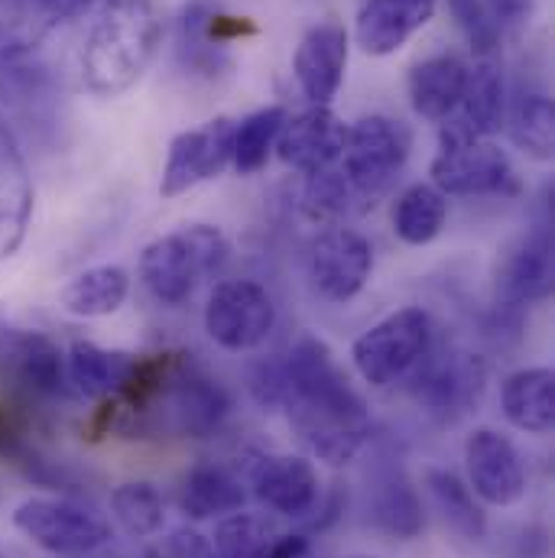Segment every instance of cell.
Here are the masks:
<instances>
[{
	"mask_svg": "<svg viewBox=\"0 0 555 558\" xmlns=\"http://www.w3.org/2000/svg\"><path fill=\"white\" fill-rule=\"evenodd\" d=\"M468 65L458 56L438 52L410 69V105L422 121H448L464 98Z\"/></svg>",
	"mask_w": 555,
	"mask_h": 558,
	"instance_id": "obj_22",
	"label": "cell"
},
{
	"mask_svg": "<svg viewBox=\"0 0 555 558\" xmlns=\"http://www.w3.org/2000/svg\"><path fill=\"white\" fill-rule=\"evenodd\" d=\"M128 295L131 274L118 264H101L69 279L59 292V305L75 318H108L124 308Z\"/></svg>",
	"mask_w": 555,
	"mask_h": 558,
	"instance_id": "obj_26",
	"label": "cell"
},
{
	"mask_svg": "<svg viewBox=\"0 0 555 558\" xmlns=\"http://www.w3.org/2000/svg\"><path fill=\"white\" fill-rule=\"evenodd\" d=\"M510 128V140L517 143V149H523L527 156L550 162L553 159L555 146V118H553V101L543 92H523L507 118Z\"/></svg>",
	"mask_w": 555,
	"mask_h": 558,
	"instance_id": "obj_32",
	"label": "cell"
},
{
	"mask_svg": "<svg viewBox=\"0 0 555 558\" xmlns=\"http://www.w3.org/2000/svg\"><path fill=\"white\" fill-rule=\"evenodd\" d=\"M458 131L474 140L497 137L507 124V88L497 56H478L468 69L461 108L448 118Z\"/></svg>",
	"mask_w": 555,
	"mask_h": 558,
	"instance_id": "obj_21",
	"label": "cell"
},
{
	"mask_svg": "<svg viewBox=\"0 0 555 558\" xmlns=\"http://www.w3.org/2000/svg\"><path fill=\"white\" fill-rule=\"evenodd\" d=\"M23 56H29L26 39H20L13 29H7V26L0 23V69H7L10 62H16V59H23Z\"/></svg>",
	"mask_w": 555,
	"mask_h": 558,
	"instance_id": "obj_39",
	"label": "cell"
},
{
	"mask_svg": "<svg viewBox=\"0 0 555 558\" xmlns=\"http://www.w3.org/2000/svg\"><path fill=\"white\" fill-rule=\"evenodd\" d=\"M111 513L128 536L146 539V536L159 533V526L166 520V504H162V494L156 490V484L124 481L111 490Z\"/></svg>",
	"mask_w": 555,
	"mask_h": 558,
	"instance_id": "obj_33",
	"label": "cell"
},
{
	"mask_svg": "<svg viewBox=\"0 0 555 558\" xmlns=\"http://www.w3.org/2000/svg\"><path fill=\"white\" fill-rule=\"evenodd\" d=\"M153 558H215V549H212V539H205L198 530L182 526L159 543Z\"/></svg>",
	"mask_w": 555,
	"mask_h": 558,
	"instance_id": "obj_35",
	"label": "cell"
},
{
	"mask_svg": "<svg viewBox=\"0 0 555 558\" xmlns=\"http://www.w3.org/2000/svg\"><path fill=\"white\" fill-rule=\"evenodd\" d=\"M137 354L131 351H108L95 341H75L65 357L69 390L88 400H111L124 390L128 377L134 374Z\"/></svg>",
	"mask_w": 555,
	"mask_h": 558,
	"instance_id": "obj_23",
	"label": "cell"
},
{
	"mask_svg": "<svg viewBox=\"0 0 555 558\" xmlns=\"http://www.w3.org/2000/svg\"><path fill=\"white\" fill-rule=\"evenodd\" d=\"M162 43L153 0H101L82 49V82L95 98H121L149 72Z\"/></svg>",
	"mask_w": 555,
	"mask_h": 558,
	"instance_id": "obj_2",
	"label": "cell"
},
{
	"mask_svg": "<svg viewBox=\"0 0 555 558\" xmlns=\"http://www.w3.org/2000/svg\"><path fill=\"white\" fill-rule=\"evenodd\" d=\"M244 484L221 464H195L179 484V507L192 520L228 517L244 507Z\"/></svg>",
	"mask_w": 555,
	"mask_h": 558,
	"instance_id": "obj_27",
	"label": "cell"
},
{
	"mask_svg": "<svg viewBox=\"0 0 555 558\" xmlns=\"http://www.w3.org/2000/svg\"><path fill=\"white\" fill-rule=\"evenodd\" d=\"M309 556V539L302 533H286L274 536L261 558H305Z\"/></svg>",
	"mask_w": 555,
	"mask_h": 558,
	"instance_id": "obj_38",
	"label": "cell"
},
{
	"mask_svg": "<svg viewBox=\"0 0 555 558\" xmlns=\"http://www.w3.org/2000/svg\"><path fill=\"white\" fill-rule=\"evenodd\" d=\"M371 520L397 539H417L425 530L422 500L410 477L403 474V468L397 464L377 468L371 481Z\"/></svg>",
	"mask_w": 555,
	"mask_h": 558,
	"instance_id": "obj_25",
	"label": "cell"
},
{
	"mask_svg": "<svg viewBox=\"0 0 555 558\" xmlns=\"http://www.w3.org/2000/svg\"><path fill=\"white\" fill-rule=\"evenodd\" d=\"M435 10L438 0H364L354 20V39L367 56L387 59L432 23Z\"/></svg>",
	"mask_w": 555,
	"mask_h": 558,
	"instance_id": "obj_20",
	"label": "cell"
},
{
	"mask_svg": "<svg viewBox=\"0 0 555 558\" xmlns=\"http://www.w3.org/2000/svg\"><path fill=\"white\" fill-rule=\"evenodd\" d=\"M286 108L270 105L254 114H248L241 124H234V143H231V166L238 175H254L267 166L274 146H277L279 128L286 121Z\"/></svg>",
	"mask_w": 555,
	"mask_h": 558,
	"instance_id": "obj_31",
	"label": "cell"
},
{
	"mask_svg": "<svg viewBox=\"0 0 555 558\" xmlns=\"http://www.w3.org/2000/svg\"><path fill=\"white\" fill-rule=\"evenodd\" d=\"M448 221V195H442L432 182H417L407 185L390 211L394 234L407 247H425L432 244Z\"/></svg>",
	"mask_w": 555,
	"mask_h": 558,
	"instance_id": "obj_28",
	"label": "cell"
},
{
	"mask_svg": "<svg viewBox=\"0 0 555 558\" xmlns=\"http://www.w3.org/2000/svg\"><path fill=\"white\" fill-rule=\"evenodd\" d=\"M13 530L56 558H88L111 543V523L72 497H29L13 507Z\"/></svg>",
	"mask_w": 555,
	"mask_h": 558,
	"instance_id": "obj_6",
	"label": "cell"
},
{
	"mask_svg": "<svg viewBox=\"0 0 555 558\" xmlns=\"http://www.w3.org/2000/svg\"><path fill=\"white\" fill-rule=\"evenodd\" d=\"M487 3V13L494 16L497 29L500 26H523L536 7V0H484Z\"/></svg>",
	"mask_w": 555,
	"mask_h": 558,
	"instance_id": "obj_37",
	"label": "cell"
},
{
	"mask_svg": "<svg viewBox=\"0 0 555 558\" xmlns=\"http://www.w3.org/2000/svg\"><path fill=\"white\" fill-rule=\"evenodd\" d=\"M251 393L264 410H282L302 445L325 464H351L371 441V413L331 348L299 335L279 357L251 371Z\"/></svg>",
	"mask_w": 555,
	"mask_h": 558,
	"instance_id": "obj_1",
	"label": "cell"
},
{
	"mask_svg": "<svg viewBox=\"0 0 555 558\" xmlns=\"http://www.w3.org/2000/svg\"><path fill=\"white\" fill-rule=\"evenodd\" d=\"M231 143H234V121L231 118H212L195 131H182L169 143L159 195L179 198L202 182L218 179L231 166Z\"/></svg>",
	"mask_w": 555,
	"mask_h": 558,
	"instance_id": "obj_13",
	"label": "cell"
},
{
	"mask_svg": "<svg viewBox=\"0 0 555 558\" xmlns=\"http://www.w3.org/2000/svg\"><path fill=\"white\" fill-rule=\"evenodd\" d=\"M299 208L309 221L328 228V225H345L348 218H361V205L348 185V179L341 175L338 162L331 169L312 172L302 182V195H299Z\"/></svg>",
	"mask_w": 555,
	"mask_h": 558,
	"instance_id": "obj_30",
	"label": "cell"
},
{
	"mask_svg": "<svg viewBox=\"0 0 555 558\" xmlns=\"http://www.w3.org/2000/svg\"><path fill=\"white\" fill-rule=\"evenodd\" d=\"M0 387L23 403H52L69 393L65 354L46 331L16 325L0 308Z\"/></svg>",
	"mask_w": 555,
	"mask_h": 558,
	"instance_id": "obj_8",
	"label": "cell"
},
{
	"mask_svg": "<svg viewBox=\"0 0 555 558\" xmlns=\"http://www.w3.org/2000/svg\"><path fill=\"white\" fill-rule=\"evenodd\" d=\"M407 377L413 380L410 390L425 413L438 418H455L468 413L481 400L487 367L478 354L432 341L429 351L422 354V361Z\"/></svg>",
	"mask_w": 555,
	"mask_h": 558,
	"instance_id": "obj_10",
	"label": "cell"
},
{
	"mask_svg": "<svg viewBox=\"0 0 555 558\" xmlns=\"http://www.w3.org/2000/svg\"><path fill=\"white\" fill-rule=\"evenodd\" d=\"M422 484H425V490H429L435 510L442 513V520H445L461 539L481 543V539L487 536V517H484L478 497L471 494V487H468L458 474H451V471H445V468H429V471L422 474Z\"/></svg>",
	"mask_w": 555,
	"mask_h": 558,
	"instance_id": "obj_29",
	"label": "cell"
},
{
	"mask_svg": "<svg viewBox=\"0 0 555 558\" xmlns=\"http://www.w3.org/2000/svg\"><path fill=\"white\" fill-rule=\"evenodd\" d=\"M228 257L231 244L215 225H185L143 247L137 277L159 305H182L228 267Z\"/></svg>",
	"mask_w": 555,
	"mask_h": 558,
	"instance_id": "obj_3",
	"label": "cell"
},
{
	"mask_svg": "<svg viewBox=\"0 0 555 558\" xmlns=\"http://www.w3.org/2000/svg\"><path fill=\"white\" fill-rule=\"evenodd\" d=\"M95 3H98V0H69V3H65V10H62V20H59V23H69V20H75V16H82V13H88Z\"/></svg>",
	"mask_w": 555,
	"mask_h": 558,
	"instance_id": "obj_41",
	"label": "cell"
},
{
	"mask_svg": "<svg viewBox=\"0 0 555 558\" xmlns=\"http://www.w3.org/2000/svg\"><path fill=\"white\" fill-rule=\"evenodd\" d=\"M432 341V315L419 305H407L361 331L351 344V361L364 384L384 390L400 384L417 367Z\"/></svg>",
	"mask_w": 555,
	"mask_h": 558,
	"instance_id": "obj_5",
	"label": "cell"
},
{
	"mask_svg": "<svg viewBox=\"0 0 555 558\" xmlns=\"http://www.w3.org/2000/svg\"><path fill=\"white\" fill-rule=\"evenodd\" d=\"M351 558H374V556H351Z\"/></svg>",
	"mask_w": 555,
	"mask_h": 558,
	"instance_id": "obj_42",
	"label": "cell"
},
{
	"mask_svg": "<svg viewBox=\"0 0 555 558\" xmlns=\"http://www.w3.org/2000/svg\"><path fill=\"white\" fill-rule=\"evenodd\" d=\"M26 445V418L10 407H0V461H13Z\"/></svg>",
	"mask_w": 555,
	"mask_h": 558,
	"instance_id": "obj_36",
	"label": "cell"
},
{
	"mask_svg": "<svg viewBox=\"0 0 555 558\" xmlns=\"http://www.w3.org/2000/svg\"><path fill=\"white\" fill-rule=\"evenodd\" d=\"M33 3H36V10L46 16V23H49V26H59L62 10H65V3H69V0H33Z\"/></svg>",
	"mask_w": 555,
	"mask_h": 558,
	"instance_id": "obj_40",
	"label": "cell"
},
{
	"mask_svg": "<svg viewBox=\"0 0 555 558\" xmlns=\"http://www.w3.org/2000/svg\"><path fill=\"white\" fill-rule=\"evenodd\" d=\"M248 481L254 497L279 517H309L322 497V477L302 454H261Z\"/></svg>",
	"mask_w": 555,
	"mask_h": 558,
	"instance_id": "obj_18",
	"label": "cell"
},
{
	"mask_svg": "<svg viewBox=\"0 0 555 558\" xmlns=\"http://www.w3.org/2000/svg\"><path fill=\"white\" fill-rule=\"evenodd\" d=\"M471 494L487 507H514L527 494V468L517 445L497 428H474L464 441Z\"/></svg>",
	"mask_w": 555,
	"mask_h": 558,
	"instance_id": "obj_14",
	"label": "cell"
},
{
	"mask_svg": "<svg viewBox=\"0 0 555 558\" xmlns=\"http://www.w3.org/2000/svg\"><path fill=\"white\" fill-rule=\"evenodd\" d=\"M410 153H413V131L397 118L371 114L348 124V140L338 169L348 179L364 215L394 192V185L400 182L410 162Z\"/></svg>",
	"mask_w": 555,
	"mask_h": 558,
	"instance_id": "obj_4",
	"label": "cell"
},
{
	"mask_svg": "<svg viewBox=\"0 0 555 558\" xmlns=\"http://www.w3.org/2000/svg\"><path fill=\"white\" fill-rule=\"evenodd\" d=\"M345 140H348V124L328 105H309L305 111L282 121L274 149L299 175H312L331 169L341 159Z\"/></svg>",
	"mask_w": 555,
	"mask_h": 558,
	"instance_id": "obj_17",
	"label": "cell"
},
{
	"mask_svg": "<svg viewBox=\"0 0 555 558\" xmlns=\"http://www.w3.org/2000/svg\"><path fill=\"white\" fill-rule=\"evenodd\" d=\"M500 410L507 422L527 435H550L555 428V374L550 367L514 371L500 387Z\"/></svg>",
	"mask_w": 555,
	"mask_h": 558,
	"instance_id": "obj_24",
	"label": "cell"
},
{
	"mask_svg": "<svg viewBox=\"0 0 555 558\" xmlns=\"http://www.w3.org/2000/svg\"><path fill=\"white\" fill-rule=\"evenodd\" d=\"M33 175L13 131L0 121V264L13 260L29 234L33 221Z\"/></svg>",
	"mask_w": 555,
	"mask_h": 558,
	"instance_id": "obj_19",
	"label": "cell"
},
{
	"mask_svg": "<svg viewBox=\"0 0 555 558\" xmlns=\"http://www.w3.org/2000/svg\"><path fill=\"white\" fill-rule=\"evenodd\" d=\"M553 234L546 225H536L533 231L520 234L497 257L494 292H497V305H504V308H523V305L546 302L553 295Z\"/></svg>",
	"mask_w": 555,
	"mask_h": 558,
	"instance_id": "obj_15",
	"label": "cell"
},
{
	"mask_svg": "<svg viewBox=\"0 0 555 558\" xmlns=\"http://www.w3.org/2000/svg\"><path fill=\"white\" fill-rule=\"evenodd\" d=\"M305 277L325 302L345 305L374 277V247L361 231L328 225L305 247Z\"/></svg>",
	"mask_w": 555,
	"mask_h": 558,
	"instance_id": "obj_11",
	"label": "cell"
},
{
	"mask_svg": "<svg viewBox=\"0 0 555 558\" xmlns=\"http://www.w3.org/2000/svg\"><path fill=\"white\" fill-rule=\"evenodd\" d=\"M274 539V526L257 513H228L215 526V558H261Z\"/></svg>",
	"mask_w": 555,
	"mask_h": 558,
	"instance_id": "obj_34",
	"label": "cell"
},
{
	"mask_svg": "<svg viewBox=\"0 0 555 558\" xmlns=\"http://www.w3.org/2000/svg\"><path fill=\"white\" fill-rule=\"evenodd\" d=\"M0 558H7V553H3V549H0Z\"/></svg>",
	"mask_w": 555,
	"mask_h": 558,
	"instance_id": "obj_43",
	"label": "cell"
},
{
	"mask_svg": "<svg viewBox=\"0 0 555 558\" xmlns=\"http://www.w3.org/2000/svg\"><path fill=\"white\" fill-rule=\"evenodd\" d=\"M429 175L442 195H514L520 189L514 162L497 143L468 137L451 121H442Z\"/></svg>",
	"mask_w": 555,
	"mask_h": 558,
	"instance_id": "obj_7",
	"label": "cell"
},
{
	"mask_svg": "<svg viewBox=\"0 0 555 558\" xmlns=\"http://www.w3.org/2000/svg\"><path fill=\"white\" fill-rule=\"evenodd\" d=\"M348 52H351V36L335 20L315 23L302 33L292 56V75L299 82V92L309 98V105L335 101L348 72Z\"/></svg>",
	"mask_w": 555,
	"mask_h": 558,
	"instance_id": "obj_16",
	"label": "cell"
},
{
	"mask_svg": "<svg viewBox=\"0 0 555 558\" xmlns=\"http://www.w3.org/2000/svg\"><path fill=\"white\" fill-rule=\"evenodd\" d=\"M277 328V305L257 279L218 282L205 302L208 338L231 354L257 351Z\"/></svg>",
	"mask_w": 555,
	"mask_h": 558,
	"instance_id": "obj_9",
	"label": "cell"
},
{
	"mask_svg": "<svg viewBox=\"0 0 555 558\" xmlns=\"http://www.w3.org/2000/svg\"><path fill=\"white\" fill-rule=\"evenodd\" d=\"M231 413V397L225 387L212 377H205L198 367H192L189 357L176 367L172 380L153 403V410L143 416L146 425H162L176 435L189 438H208L221 428V422ZM140 422V428H143Z\"/></svg>",
	"mask_w": 555,
	"mask_h": 558,
	"instance_id": "obj_12",
	"label": "cell"
}]
</instances>
